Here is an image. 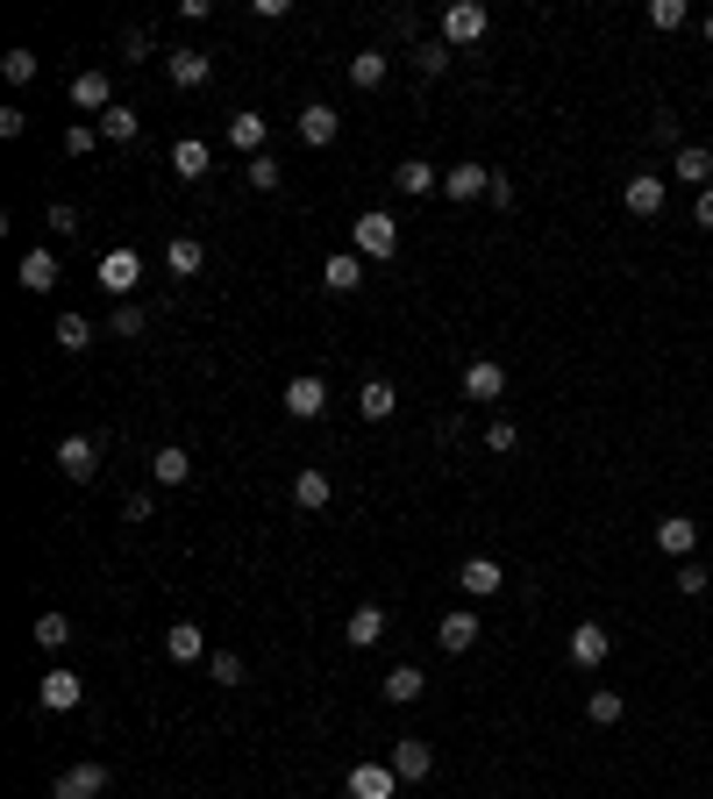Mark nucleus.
Instances as JSON below:
<instances>
[{
    "mask_svg": "<svg viewBox=\"0 0 713 799\" xmlns=\"http://www.w3.org/2000/svg\"><path fill=\"white\" fill-rule=\"evenodd\" d=\"M350 244H357V258H392V250H400V222H392L386 207H371V215L350 222Z\"/></svg>",
    "mask_w": 713,
    "mask_h": 799,
    "instance_id": "f257e3e1",
    "label": "nucleus"
},
{
    "mask_svg": "<svg viewBox=\"0 0 713 799\" xmlns=\"http://www.w3.org/2000/svg\"><path fill=\"white\" fill-rule=\"evenodd\" d=\"M392 792H400L392 764H350V799H392Z\"/></svg>",
    "mask_w": 713,
    "mask_h": 799,
    "instance_id": "9d476101",
    "label": "nucleus"
},
{
    "mask_svg": "<svg viewBox=\"0 0 713 799\" xmlns=\"http://www.w3.org/2000/svg\"><path fill=\"white\" fill-rule=\"evenodd\" d=\"M94 143H100L94 122H72V129H65V150H72V158H94Z\"/></svg>",
    "mask_w": 713,
    "mask_h": 799,
    "instance_id": "c03bdc74",
    "label": "nucleus"
},
{
    "mask_svg": "<svg viewBox=\"0 0 713 799\" xmlns=\"http://www.w3.org/2000/svg\"><path fill=\"white\" fill-rule=\"evenodd\" d=\"M678 593L700 600V593H706V564H692V557H685V564H678Z\"/></svg>",
    "mask_w": 713,
    "mask_h": 799,
    "instance_id": "49530a36",
    "label": "nucleus"
},
{
    "mask_svg": "<svg viewBox=\"0 0 713 799\" xmlns=\"http://www.w3.org/2000/svg\"><path fill=\"white\" fill-rule=\"evenodd\" d=\"M285 414H293V421H314V414H328V386L314 379V371H300V379H285Z\"/></svg>",
    "mask_w": 713,
    "mask_h": 799,
    "instance_id": "39448f33",
    "label": "nucleus"
},
{
    "mask_svg": "<svg viewBox=\"0 0 713 799\" xmlns=\"http://www.w3.org/2000/svg\"><path fill=\"white\" fill-rule=\"evenodd\" d=\"M264 136H271V122H264V115H250V108H242V115H229V143H236V150L264 158Z\"/></svg>",
    "mask_w": 713,
    "mask_h": 799,
    "instance_id": "bb28decb",
    "label": "nucleus"
},
{
    "mask_svg": "<svg viewBox=\"0 0 713 799\" xmlns=\"http://www.w3.org/2000/svg\"><path fill=\"white\" fill-rule=\"evenodd\" d=\"M0 72H8V86H29V79H36V51H8V57H0Z\"/></svg>",
    "mask_w": 713,
    "mask_h": 799,
    "instance_id": "ea45409f",
    "label": "nucleus"
},
{
    "mask_svg": "<svg viewBox=\"0 0 713 799\" xmlns=\"http://www.w3.org/2000/svg\"><path fill=\"white\" fill-rule=\"evenodd\" d=\"M22 285H29V293H51V285H57V258H51V250H29V258H22Z\"/></svg>",
    "mask_w": 713,
    "mask_h": 799,
    "instance_id": "72a5a7b5",
    "label": "nucleus"
},
{
    "mask_svg": "<svg viewBox=\"0 0 713 799\" xmlns=\"http://www.w3.org/2000/svg\"><path fill=\"white\" fill-rule=\"evenodd\" d=\"M100 792H108V764H72L51 786V799H100Z\"/></svg>",
    "mask_w": 713,
    "mask_h": 799,
    "instance_id": "423d86ee",
    "label": "nucleus"
},
{
    "mask_svg": "<svg viewBox=\"0 0 713 799\" xmlns=\"http://www.w3.org/2000/svg\"><path fill=\"white\" fill-rule=\"evenodd\" d=\"M322 285H328V293H357V285H364V258H357V250H336V258L322 264Z\"/></svg>",
    "mask_w": 713,
    "mask_h": 799,
    "instance_id": "4be33fe9",
    "label": "nucleus"
},
{
    "mask_svg": "<svg viewBox=\"0 0 713 799\" xmlns=\"http://www.w3.org/2000/svg\"><path fill=\"white\" fill-rule=\"evenodd\" d=\"M336 129H343V115L328 108V100L300 108V143H307V150H328V143H336Z\"/></svg>",
    "mask_w": 713,
    "mask_h": 799,
    "instance_id": "f8f14e48",
    "label": "nucleus"
},
{
    "mask_svg": "<svg viewBox=\"0 0 713 799\" xmlns=\"http://www.w3.org/2000/svg\"><path fill=\"white\" fill-rule=\"evenodd\" d=\"M150 472H158V486H186V478H193V457L179 443H164L158 457H150Z\"/></svg>",
    "mask_w": 713,
    "mask_h": 799,
    "instance_id": "c756f323",
    "label": "nucleus"
},
{
    "mask_svg": "<svg viewBox=\"0 0 713 799\" xmlns=\"http://www.w3.org/2000/svg\"><path fill=\"white\" fill-rule=\"evenodd\" d=\"M685 22H692L685 0H649V29H663V36H671V29H685Z\"/></svg>",
    "mask_w": 713,
    "mask_h": 799,
    "instance_id": "4c0bfd02",
    "label": "nucleus"
},
{
    "mask_svg": "<svg viewBox=\"0 0 713 799\" xmlns=\"http://www.w3.org/2000/svg\"><path fill=\"white\" fill-rule=\"evenodd\" d=\"M478 614L472 607H457V614H443V628H435V643H443V650H472V643H478Z\"/></svg>",
    "mask_w": 713,
    "mask_h": 799,
    "instance_id": "393cba45",
    "label": "nucleus"
},
{
    "mask_svg": "<svg viewBox=\"0 0 713 799\" xmlns=\"http://www.w3.org/2000/svg\"><path fill=\"white\" fill-rule=\"evenodd\" d=\"M585 714H593V721H599V728H614V721H620V714H628V700H620V692H614V685H599V692H593V700H585Z\"/></svg>",
    "mask_w": 713,
    "mask_h": 799,
    "instance_id": "e433bc0d",
    "label": "nucleus"
},
{
    "mask_svg": "<svg viewBox=\"0 0 713 799\" xmlns=\"http://www.w3.org/2000/svg\"><path fill=\"white\" fill-rule=\"evenodd\" d=\"M207 671H215V685H242V657L236 650H215V665H207Z\"/></svg>",
    "mask_w": 713,
    "mask_h": 799,
    "instance_id": "a18cd8bd",
    "label": "nucleus"
},
{
    "mask_svg": "<svg viewBox=\"0 0 713 799\" xmlns=\"http://www.w3.org/2000/svg\"><path fill=\"white\" fill-rule=\"evenodd\" d=\"M57 472L79 478V486H86V478H100V443H94V435H65V443H57Z\"/></svg>",
    "mask_w": 713,
    "mask_h": 799,
    "instance_id": "7ed1b4c3",
    "label": "nucleus"
},
{
    "mask_svg": "<svg viewBox=\"0 0 713 799\" xmlns=\"http://www.w3.org/2000/svg\"><path fill=\"white\" fill-rule=\"evenodd\" d=\"M86 343H94V322H86V314H57V350L79 357Z\"/></svg>",
    "mask_w": 713,
    "mask_h": 799,
    "instance_id": "f704fd0d",
    "label": "nucleus"
},
{
    "mask_svg": "<svg viewBox=\"0 0 713 799\" xmlns=\"http://www.w3.org/2000/svg\"><path fill=\"white\" fill-rule=\"evenodd\" d=\"M443 193H450V201H485V193H493V172H485V164H450Z\"/></svg>",
    "mask_w": 713,
    "mask_h": 799,
    "instance_id": "dca6fc26",
    "label": "nucleus"
},
{
    "mask_svg": "<svg viewBox=\"0 0 713 799\" xmlns=\"http://www.w3.org/2000/svg\"><path fill=\"white\" fill-rule=\"evenodd\" d=\"M464 393L472 400H499L507 393V365H499V357H478V365L464 371Z\"/></svg>",
    "mask_w": 713,
    "mask_h": 799,
    "instance_id": "aec40b11",
    "label": "nucleus"
},
{
    "mask_svg": "<svg viewBox=\"0 0 713 799\" xmlns=\"http://www.w3.org/2000/svg\"><path fill=\"white\" fill-rule=\"evenodd\" d=\"M392 771H400V786H414V778L435 771V749L421 743V735H400V743H392Z\"/></svg>",
    "mask_w": 713,
    "mask_h": 799,
    "instance_id": "1a4fd4ad",
    "label": "nucleus"
},
{
    "mask_svg": "<svg viewBox=\"0 0 713 799\" xmlns=\"http://www.w3.org/2000/svg\"><path fill=\"white\" fill-rule=\"evenodd\" d=\"M421 692H429V678H421L414 665H392V671H386V700H392V706H414Z\"/></svg>",
    "mask_w": 713,
    "mask_h": 799,
    "instance_id": "c85d7f7f",
    "label": "nucleus"
},
{
    "mask_svg": "<svg viewBox=\"0 0 713 799\" xmlns=\"http://www.w3.org/2000/svg\"><path fill=\"white\" fill-rule=\"evenodd\" d=\"M392 407H400L392 379H364V386H357V414H364V421H392Z\"/></svg>",
    "mask_w": 713,
    "mask_h": 799,
    "instance_id": "5701e85b",
    "label": "nucleus"
},
{
    "mask_svg": "<svg viewBox=\"0 0 713 799\" xmlns=\"http://www.w3.org/2000/svg\"><path fill=\"white\" fill-rule=\"evenodd\" d=\"M164 264H172V271H179V279H193V271H201V264H207V244H201V236H179V244H172V250H164Z\"/></svg>",
    "mask_w": 713,
    "mask_h": 799,
    "instance_id": "2f4dec72",
    "label": "nucleus"
},
{
    "mask_svg": "<svg viewBox=\"0 0 713 799\" xmlns=\"http://www.w3.org/2000/svg\"><path fill=\"white\" fill-rule=\"evenodd\" d=\"M207 164H215V150H207L201 136H179L172 143V172L179 179H207Z\"/></svg>",
    "mask_w": 713,
    "mask_h": 799,
    "instance_id": "b1692460",
    "label": "nucleus"
},
{
    "mask_svg": "<svg viewBox=\"0 0 713 799\" xmlns=\"http://www.w3.org/2000/svg\"><path fill=\"white\" fill-rule=\"evenodd\" d=\"M657 550L685 564V557L700 550V521H692V515H663V521H657Z\"/></svg>",
    "mask_w": 713,
    "mask_h": 799,
    "instance_id": "0eeeda50",
    "label": "nucleus"
},
{
    "mask_svg": "<svg viewBox=\"0 0 713 799\" xmlns=\"http://www.w3.org/2000/svg\"><path fill=\"white\" fill-rule=\"evenodd\" d=\"M72 100H79V108H100V115H108V108H115V79H108L100 65H86L79 79H72Z\"/></svg>",
    "mask_w": 713,
    "mask_h": 799,
    "instance_id": "a211bd4d",
    "label": "nucleus"
},
{
    "mask_svg": "<svg viewBox=\"0 0 713 799\" xmlns=\"http://www.w3.org/2000/svg\"><path fill=\"white\" fill-rule=\"evenodd\" d=\"M606 657H614V628L606 622H579L571 628V665L593 671V665H606Z\"/></svg>",
    "mask_w": 713,
    "mask_h": 799,
    "instance_id": "20e7f679",
    "label": "nucleus"
},
{
    "mask_svg": "<svg viewBox=\"0 0 713 799\" xmlns=\"http://www.w3.org/2000/svg\"><path fill=\"white\" fill-rule=\"evenodd\" d=\"M51 229H57V236H79V207L57 201V207H51Z\"/></svg>",
    "mask_w": 713,
    "mask_h": 799,
    "instance_id": "de8ad7c7",
    "label": "nucleus"
},
{
    "mask_svg": "<svg viewBox=\"0 0 713 799\" xmlns=\"http://www.w3.org/2000/svg\"><path fill=\"white\" fill-rule=\"evenodd\" d=\"M692 215H700V229H713V186L700 193V207H692Z\"/></svg>",
    "mask_w": 713,
    "mask_h": 799,
    "instance_id": "3c124183",
    "label": "nucleus"
},
{
    "mask_svg": "<svg viewBox=\"0 0 713 799\" xmlns=\"http://www.w3.org/2000/svg\"><path fill=\"white\" fill-rule=\"evenodd\" d=\"M499 579H507V571H499V557H464V564H457V585H464L472 600H493Z\"/></svg>",
    "mask_w": 713,
    "mask_h": 799,
    "instance_id": "ddd939ff",
    "label": "nucleus"
},
{
    "mask_svg": "<svg viewBox=\"0 0 713 799\" xmlns=\"http://www.w3.org/2000/svg\"><path fill=\"white\" fill-rule=\"evenodd\" d=\"M242 179H250L257 193H279V179H285V172H279V158L264 150V158H250V164H242Z\"/></svg>",
    "mask_w": 713,
    "mask_h": 799,
    "instance_id": "58836bf2",
    "label": "nucleus"
},
{
    "mask_svg": "<svg viewBox=\"0 0 713 799\" xmlns=\"http://www.w3.org/2000/svg\"><path fill=\"white\" fill-rule=\"evenodd\" d=\"M378 636H386V607H357L350 622H343V643H350V650H371Z\"/></svg>",
    "mask_w": 713,
    "mask_h": 799,
    "instance_id": "a878e982",
    "label": "nucleus"
},
{
    "mask_svg": "<svg viewBox=\"0 0 713 799\" xmlns=\"http://www.w3.org/2000/svg\"><path fill=\"white\" fill-rule=\"evenodd\" d=\"M386 65H392L386 51H357L350 57V86H357V94H378V86H386Z\"/></svg>",
    "mask_w": 713,
    "mask_h": 799,
    "instance_id": "cd10ccee",
    "label": "nucleus"
},
{
    "mask_svg": "<svg viewBox=\"0 0 713 799\" xmlns=\"http://www.w3.org/2000/svg\"><path fill=\"white\" fill-rule=\"evenodd\" d=\"M392 186H400V193H414V201H429V193L443 186V172H435L429 158H407V164H392Z\"/></svg>",
    "mask_w": 713,
    "mask_h": 799,
    "instance_id": "f3484780",
    "label": "nucleus"
},
{
    "mask_svg": "<svg viewBox=\"0 0 713 799\" xmlns=\"http://www.w3.org/2000/svg\"><path fill=\"white\" fill-rule=\"evenodd\" d=\"M649 136H657V143H678L685 129H678V115H657V122H649Z\"/></svg>",
    "mask_w": 713,
    "mask_h": 799,
    "instance_id": "8fccbe9b",
    "label": "nucleus"
},
{
    "mask_svg": "<svg viewBox=\"0 0 713 799\" xmlns=\"http://www.w3.org/2000/svg\"><path fill=\"white\" fill-rule=\"evenodd\" d=\"M164 657H172V665H193V657H207L201 622H172V628H164Z\"/></svg>",
    "mask_w": 713,
    "mask_h": 799,
    "instance_id": "6ab92c4d",
    "label": "nucleus"
},
{
    "mask_svg": "<svg viewBox=\"0 0 713 799\" xmlns=\"http://www.w3.org/2000/svg\"><path fill=\"white\" fill-rule=\"evenodd\" d=\"M36 700H43V714H72V706L86 700V678L57 665V671H43V692H36Z\"/></svg>",
    "mask_w": 713,
    "mask_h": 799,
    "instance_id": "f03ea898",
    "label": "nucleus"
},
{
    "mask_svg": "<svg viewBox=\"0 0 713 799\" xmlns=\"http://www.w3.org/2000/svg\"><path fill=\"white\" fill-rule=\"evenodd\" d=\"M108 328H115V336H143V328H150V314H143V307H136V300H121V307H115V322H108Z\"/></svg>",
    "mask_w": 713,
    "mask_h": 799,
    "instance_id": "37998d69",
    "label": "nucleus"
},
{
    "mask_svg": "<svg viewBox=\"0 0 713 799\" xmlns=\"http://www.w3.org/2000/svg\"><path fill=\"white\" fill-rule=\"evenodd\" d=\"M671 179H685V186H713V150L706 143H678V158H671Z\"/></svg>",
    "mask_w": 713,
    "mask_h": 799,
    "instance_id": "4468645a",
    "label": "nucleus"
},
{
    "mask_svg": "<svg viewBox=\"0 0 713 799\" xmlns=\"http://www.w3.org/2000/svg\"><path fill=\"white\" fill-rule=\"evenodd\" d=\"M706 43H713V14H706Z\"/></svg>",
    "mask_w": 713,
    "mask_h": 799,
    "instance_id": "603ef678",
    "label": "nucleus"
},
{
    "mask_svg": "<svg viewBox=\"0 0 713 799\" xmlns=\"http://www.w3.org/2000/svg\"><path fill=\"white\" fill-rule=\"evenodd\" d=\"M100 136H108V143H136V136H143V115H136V108H121V100H115V108L100 115Z\"/></svg>",
    "mask_w": 713,
    "mask_h": 799,
    "instance_id": "7c9ffc66",
    "label": "nucleus"
},
{
    "mask_svg": "<svg viewBox=\"0 0 713 799\" xmlns=\"http://www.w3.org/2000/svg\"><path fill=\"white\" fill-rule=\"evenodd\" d=\"M485 201H493V207H514V179L493 172V193H485Z\"/></svg>",
    "mask_w": 713,
    "mask_h": 799,
    "instance_id": "09e8293b",
    "label": "nucleus"
},
{
    "mask_svg": "<svg viewBox=\"0 0 713 799\" xmlns=\"http://www.w3.org/2000/svg\"><path fill=\"white\" fill-rule=\"evenodd\" d=\"M164 72H172V86H186V94H193V86H207V79H215V57L186 43V51H172V57H164Z\"/></svg>",
    "mask_w": 713,
    "mask_h": 799,
    "instance_id": "9b49d317",
    "label": "nucleus"
},
{
    "mask_svg": "<svg viewBox=\"0 0 713 799\" xmlns=\"http://www.w3.org/2000/svg\"><path fill=\"white\" fill-rule=\"evenodd\" d=\"M663 193H671V186H663L657 172H635L628 193H620V207H628V215H663Z\"/></svg>",
    "mask_w": 713,
    "mask_h": 799,
    "instance_id": "2eb2a0df",
    "label": "nucleus"
},
{
    "mask_svg": "<svg viewBox=\"0 0 713 799\" xmlns=\"http://www.w3.org/2000/svg\"><path fill=\"white\" fill-rule=\"evenodd\" d=\"M136 279H143V258H136V250H108V258H100V285H108V293H129Z\"/></svg>",
    "mask_w": 713,
    "mask_h": 799,
    "instance_id": "412c9836",
    "label": "nucleus"
},
{
    "mask_svg": "<svg viewBox=\"0 0 713 799\" xmlns=\"http://www.w3.org/2000/svg\"><path fill=\"white\" fill-rule=\"evenodd\" d=\"M443 65H450V43H443V36H435V43H421V51H414V72H421V79H435Z\"/></svg>",
    "mask_w": 713,
    "mask_h": 799,
    "instance_id": "79ce46f5",
    "label": "nucleus"
},
{
    "mask_svg": "<svg viewBox=\"0 0 713 799\" xmlns=\"http://www.w3.org/2000/svg\"><path fill=\"white\" fill-rule=\"evenodd\" d=\"M29 636H36V650H65V643H72V622H65V614H36V628H29Z\"/></svg>",
    "mask_w": 713,
    "mask_h": 799,
    "instance_id": "c9c22d12",
    "label": "nucleus"
},
{
    "mask_svg": "<svg viewBox=\"0 0 713 799\" xmlns=\"http://www.w3.org/2000/svg\"><path fill=\"white\" fill-rule=\"evenodd\" d=\"M293 500L307 507V515H314V507H328V472H322V464H307V472L293 478Z\"/></svg>",
    "mask_w": 713,
    "mask_h": 799,
    "instance_id": "473e14b6",
    "label": "nucleus"
},
{
    "mask_svg": "<svg viewBox=\"0 0 713 799\" xmlns=\"http://www.w3.org/2000/svg\"><path fill=\"white\" fill-rule=\"evenodd\" d=\"M485 36V8L478 0H450L443 8V43H478Z\"/></svg>",
    "mask_w": 713,
    "mask_h": 799,
    "instance_id": "6e6552de",
    "label": "nucleus"
},
{
    "mask_svg": "<svg viewBox=\"0 0 713 799\" xmlns=\"http://www.w3.org/2000/svg\"><path fill=\"white\" fill-rule=\"evenodd\" d=\"M485 450H493V457H507V450H521V429H514V421L499 414L493 429H485Z\"/></svg>",
    "mask_w": 713,
    "mask_h": 799,
    "instance_id": "a19ab883",
    "label": "nucleus"
}]
</instances>
